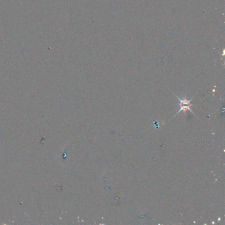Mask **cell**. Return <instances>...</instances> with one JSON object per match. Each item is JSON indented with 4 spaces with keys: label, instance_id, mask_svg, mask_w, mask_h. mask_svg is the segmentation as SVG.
<instances>
[{
    "label": "cell",
    "instance_id": "cell-1",
    "mask_svg": "<svg viewBox=\"0 0 225 225\" xmlns=\"http://www.w3.org/2000/svg\"><path fill=\"white\" fill-rule=\"evenodd\" d=\"M176 97H177V98L179 100L180 102V109L178 111L176 115H177L178 113H180L181 112V111H183V112H184V113L185 114H186L187 111H188V110L191 111V112L193 113L194 114H195V113L194 112V111L191 110V108H190V107H191V106H193L191 104V100L194 98V97H193V98H191L190 100L187 99L186 98H185V97H184V98H180V97L178 96H176Z\"/></svg>",
    "mask_w": 225,
    "mask_h": 225
}]
</instances>
